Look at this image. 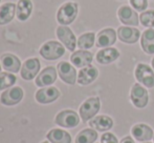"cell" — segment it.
<instances>
[{
	"mask_svg": "<svg viewBox=\"0 0 154 143\" xmlns=\"http://www.w3.org/2000/svg\"><path fill=\"white\" fill-rule=\"evenodd\" d=\"M40 68L41 63L38 58H29L23 63L22 68H21V77H22V79L29 81L36 77L37 74L40 71Z\"/></svg>",
	"mask_w": 154,
	"mask_h": 143,
	"instance_id": "cell-12",
	"label": "cell"
},
{
	"mask_svg": "<svg viewBox=\"0 0 154 143\" xmlns=\"http://www.w3.org/2000/svg\"><path fill=\"white\" fill-rule=\"evenodd\" d=\"M57 71L59 74V77L61 78L63 82L69 84V85H73L77 82V71L70 63L66 61L59 62L57 66Z\"/></svg>",
	"mask_w": 154,
	"mask_h": 143,
	"instance_id": "cell-9",
	"label": "cell"
},
{
	"mask_svg": "<svg viewBox=\"0 0 154 143\" xmlns=\"http://www.w3.org/2000/svg\"><path fill=\"white\" fill-rule=\"evenodd\" d=\"M0 1H1V0H0Z\"/></svg>",
	"mask_w": 154,
	"mask_h": 143,
	"instance_id": "cell-38",
	"label": "cell"
},
{
	"mask_svg": "<svg viewBox=\"0 0 154 143\" xmlns=\"http://www.w3.org/2000/svg\"><path fill=\"white\" fill-rule=\"evenodd\" d=\"M42 143H49L48 141H44V142H42Z\"/></svg>",
	"mask_w": 154,
	"mask_h": 143,
	"instance_id": "cell-34",
	"label": "cell"
},
{
	"mask_svg": "<svg viewBox=\"0 0 154 143\" xmlns=\"http://www.w3.org/2000/svg\"><path fill=\"white\" fill-rule=\"evenodd\" d=\"M116 36L118 34L113 29L102 30L95 37V45L101 49L112 46L116 41Z\"/></svg>",
	"mask_w": 154,
	"mask_h": 143,
	"instance_id": "cell-11",
	"label": "cell"
},
{
	"mask_svg": "<svg viewBox=\"0 0 154 143\" xmlns=\"http://www.w3.org/2000/svg\"><path fill=\"white\" fill-rule=\"evenodd\" d=\"M118 37L122 42L127 43V44H133L136 43L137 40L140 39V32L136 27H120L118 29Z\"/></svg>",
	"mask_w": 154,
	"mask_h": 143,
	"instance_id": "cell-14",
	"label": "cell"
},
{
	"mask_svg": "<svg viewBox=\"0 0 154 143\" xmlns=\"http://www.w3.org/2000/svg\"><path fill=\"white\" fill-rule=\"evenodd\" d=\"M1 64L6 72L11 73H18L21 68V62L17 56L13 54H3L0 58Z\"/></svg>",
	"mask_w": 154,
	"mask_h": 143,
	"instance_id": "cell-21",
	"label": "cell"
},
{
	"mask_svg": "<svg viewBox=\"0 0 154 143\" xmlns=\"http://www.w3.org/2000/svg\"><path fill=\"white\" fill-rule=\"evenodd\" d=\"M101 107V101L99 97H91L84 101L83 104L80 106V117L83 122L91 120L93 117L99 113Z\"/></svg>",
	"mask_w": 154,
	"mask_h": 143,
	"instance_id": "cell-2",
	"label": "cell"
},
{
	"mask_svg": "<svg viewBox=\"0 0 154 143\" xmlns=\"http://www.w3.org/2000/svg\"><path fill=\"white\" fill-rule=\"evenodd\" d=\"M32 12V3L31 0H19L16 6V16L18 20L25 21L29 18Z\"/></svg>",
	"mask_w": 154,
	"mask_h": 143,
	"instance_id": "cell-23",
	"label": "cell"
},
{
	"mask_svg": "<svg viewBox=\"0 0 154 143\" xmlns=\"http://www.w3.org/2000/svg\"><path fill=\"white\" fill-rule=\"evenodd\" d=\"M17 81V78L13 74L8 73H0V91L6 90V88L13 86Z\"/></svg>",
	"mask_w": 154,
	"mask_h": 143,
	"instance_id": "cell-28",
	"label": "cell"
},
{
	"mask_svg": "<svg viewBox=\"0 0 154 143\" xmlns=\"http://www.w3.org/2000/svg\"><path fill=\"white\" fill-rule=\"evenodd\" d=\"M120 143H135V142H134V140L132 139V138L130 137V136H127V137L123 138V139L121 140Z\"/></svg>",
	"mask_w": 154,
	"mask_h": 143,
	"instance_id": "cell-32",
	"label": "cell"
},
{
	"mask_svg": "<svg viewBox=\"0 0 154 143\" xmlns=\"http://www.w3.org/2000/svg\"><path fill=\"white\" fill-rule=\"evenodd\" d=\"M131 6L136 12H145L148 8V0H130Z\"/></svg>",
	"mask_w": 154,
	"mask_h": 143,
	"instance_id": "cell-30",
	"label": "cell"
},
{
	"mask_svg": "<svg viewBox=\"0 0 154 143\" xmlns=\"http://www.w3.org/2000/svg\"><path fill=\"white\" fill-rule=\"evenodd\" d=\"M118 17L120 21L125 25L137 27L140 23V16L136 11L129 5H122L118 10Z\"/></svg>",
	"mask_w": 154,
	"mask_h": 143,
	"instance_id": "cell-7",
	"label": "cell"
},
{
	"mask_svg": "<svg viewBox=\"0 0 154 143\" xmlns=\"http://www.w3.org/2000/svg\"><path fill=\"white\" fill-rule=\"evenodd\" d=\"M130 99L132 104L137 108H144L147 106L149 102V94L148 91L140 83L133 84L130 92Z\"/></svg>",
	"mask_w": 154,
	"mask_h": 143,
	"instance_id": "cell-5",
	"label": "cell"
},
{
	"mask_svg": "<svg viewBox=\"0 0 154 143\" xmlns=\"http://www.w3.org/2000/svg\"><path fill=\"white\" fill-rule=\"evenodd\" d=\"M101 143H119V140L113 134L105 133L101 137Z\"/></svg>",
	"mask_w": 154,
	"mask_h": 143,
	"instance_id": "cell-31",
	"label": "cell"
},
{
	"mask_svg": "<svg viewBox=\"0 0 154 143\" xmlns=\"http://www.w3.org/2000/svg\"><path fill=\"white\" fill-rule=\"evenodd\" d=\"M57 80V70L54 66H47L36 78V85L39 87L48 86L55 83Z\"/></svg>",
	"mask_w": 154,
	"mask_h": 143,
	"instance_id": "cell-15",
	"label": "cell"
},
{
	"mask_svg": "<svg viewBox=\"0 0 154 143\" xmlns=\"http://www.w3.org/2000/svg\"><path fill=\"white\" fill-rule=\"evenodd\" d=\"M142 143H151V142H142Z\"/></svg>",
	"mask_w": 154,
	"mask_h": 143,
	"instance_id": "cell-35",
	"label": "cell"
},
{
	"mask_svg": "<svg viewBox=\"0 0 154 143\" xmlns=\"http://www.w3.org/2000/svg\"><path fill=\"white\" fill-rule=\"evenodd\" d=\"M94 41L95 34L92 33V32H88V33H85L79 37V39L77 41V45L81 49H88L93 46Z\"/></svg>",
	"mask_w": 154,
	"mask_h": 143,
	"instance_id": "cell-27",
	"label": "cell"
},
{
	"mask_svg": "<svg viewBox=\"0 0 154 143\" xmlns=\"http://www.w3.org/2000/svg\"><path fill=\"white\" fill-rule=\"evenodd\" d=\"M0 72H1V65H0Z\"/></svg>",
	"mask_w": 154,
	"mask_h": 143,
	"instance_id": "cell-36",
	"label": "cell"
},
{
	"mask_svg": "<svg viewBox=\"0 0 154 143\" xmlns=\"http://www.w3.org/2000/svg\"><path fill=\"white\" fill-rule=\"evenodd\" d=\"M120 52L116 49V47H105V49H102L101 51L97 52V56H95V59L99 62L100 64H110L112 62H114L119 57H120Z\"/></svg>",
	"mask_w": 154,
	"mask_h": 143,
	"instance_id": "cell-17",
	"label": "cell"
},
{
	"mask_svg": "<svg viewBox=\"0 0 154 143\" xmlns=\"http://www.w3.org/2000/svg\"><path fill=\"white\" fill-rule=\"evenodd\" d=\"M16 6L12 2H8L0 6V25L8 24L13 20L16 13Z\"/></svg>",
	"mask_w": 154,
	"mask_h": 143,
	"instance_id": "cell-24",
	"label": "cell"
},
{
	"mask_svg": "<svg viewBox=\"0 0 154 143\" xmlns=\"http://www.w3.org/2000/svg\"><path fill=\"white\" fill-rule=\"evenodd\" d=\"M120 1H122V0H120Z\"/></svg>",
	"mask_w": 154,
	"mask_h": 143,
	"instance_id": "cell-37",
	"label": "cell"
},
{
	"mask_svg": "<svg viewBox=\"0 0 154 143\" xmlns=\"http://www.w3.org/2000/svg\"><path fill=\"white\" fill-rule=\"evenodd\" d=\"M57 37L68 51L73 52L77 46V39L73 32L66 25H61L57 29Z\"/></svg>",
	"mask_w": 154,
	"mask_h": 143,
	"instance_id": "cell-10",
	"label": "cell"
},
{
	"mask_svg": "<svg viewBox=\"0 0 154 143\" xmlns=\"http://www.w3.org/2000/svg\"><path fill=\"white\" fill-rule=\"evenodd\" d=\"M79 12V5L75 2H65L57 13V20L61 25H68L75 20Z\"/></svg>",
	"mask_w": 154,
	"mask_h": 143,
	"instance_id": "cell-1",
	"label": "cell"
},
{
	"mask_svg": "<svg viewBox=\"0 0 154 143\" xmlns=\"http://www.w3.org/2000/svg\"><path fill=\"white\" fill-rule=\"evenodd\" d=\"M90 127L97 132H107L112 129L113 126V120L109 116L102 115V116H97L89 121Z\"/></svg>",
	"mask_w": 154,
	"mask_h": 143,
	"instance_id": "cell-20",
	"label": "cell"
},
{
	"mask_svg": "<svg viewBox=\"0 0 154 143\" xmlns=\"http://www.w3.org/2000/svg\"><path fill=\"white\" fill-rule=\"evenodd\" d=\"M99 76V71L95 66L88 65L81 68V71L78 74V83L80 85H88L92 83Z\"/></svg>",
	"mask_w": 154,
	"mask_h": 143,
	"instance_id": "cell-18",
	"label": "cell"
},
{
	"mask_svg": "<svg viewBox=\"0 0 154 143\" xmlns=\"http://www.w3.org/2000/svg\"><path fill=\"white\" fill-rule=\"evenodd\" d=\"M23 96H24V93L22 88L19 86H14L2 93L0 96V102L6 106H12V105L18 104L22 100Z\"/></svg>",
	"mask_w": 154,
	"mask_h": 143,
	"instance_id": "cell-8",
	"label": "cell"
},
{
	"mask_svg": "<svg viewBox=\"0 0 154 143\" xmlns=\"http://www.w3.org/2000/svg\"><path fill=\"white\" fill-rule=\"evenodd\" d=\"M46 138L51 143H71V136L66 131L53 129L48 132Z\"/></svg>",
	"mask_w": 154,
	"mask_h": 143,
	"instance_id": "cell-25",
	"label": "cell"
},
{
	"mask_svg": "<svg viewBox=\"0 0 154 143\" xmlns=\"http://www.w3.org/2000/svg\"><path fill=\"white\" fill-rule=\"evenodd\" d=\"M134 75L138 83L144 85L145 87H154V71L152 68L145 63H138L136 65Z\"/></svg>",
	"mask_w": 154,
	"mask_h": 143,
	"instance_id": "cell-4",
	"label": "cell"
},
{
	"mask_svg": "<svg viewBox=\"0 0 154 143\" xmlns=\"http://www.w3.org/2000/svg\"><path fill=\"white\" fill-rule=\"evenodd\" d=\"M151 64H152V68H153V71H154V57H153L152 61H151Z\"/></svg>",
	"mask_w": 154,
	"mask_h": 143,
	"instance_id": "cell-33",
	"label": "cell"
},
{
	"mask_svg": "<svg viewBox=\"0 0 154 143\" xmlns=\"http://www.w3.org/2000/svg\"><path fill=\"white\" fill-rule=\"evenodd\" d=\"M132 136L134 139H136L137 141L144 142V141H150L153 138V131L150 126H148L147 124H135L131 129Z\"/></svg>",
	"mask_w": 154,
	"mask_h": 143,
	"instance_id": "cell-19",
	"label": "cell"
},
{
	"mask_svg": "<svg viewBox=\"0 0 154 143\" xmlns=\"http://www.w3.org/2000/svg\"><path fill=\"white\" fill-rule=\"evenodd\" d=\"M56 124L60 125L65 129H73L78 126L80 123V116L71 110H65L60 112L56 116L55 119Z\"/></svg>",
	"mask_w": 154,
	"mask_h": 143,
	"instance_id": "cell-6",
	"label": "cell"
},
{
	"mask_svg": "<svg viewBox=\"0 0 154 143\" xmlns=\"http://www.w3.org/2000/svg\"><path fill=\"white\" fill-rule=\"evenodd\" d=\"M140 45L143 51L148 55L154 54V29H147L140 36Z\"/></svg>",
	"mask_w": 154,
	"mask_h": 143,
	"instance_id": "cell-22",
	"label": "cell"
},
{
	"mask_svg": "<svg viewBox=\"0 0 154 143\" xmlns=\"http://www.w3.org/2000/svg\"><path fill=\"white\" fill-rule=\"evenodd\" d=\"M140 21L144 27L154 29V10H148L140 15Z\"/></svg>",
	"mask_w": 154,
	"mask_h": 143,
	"instance_id": "cell-29",
	"label": "cell"
},
{
	"mask_svg": "<svg viewBox=\"0 0 154 143\" xmlns=\"http://www.w3.org/2000/svg\"><path fill=\"white\" fill-rule=\"evenodd\" d=\"M36 100L41 104H48L56 101L60 97V91L55 86L40 88L36 93Z\"/></svg>",
	"mask_w": 154,
	"mask_h": 143,
	"instance_id": "cell-13",
	"label": "cell"
},
{
	"mask_svg": "<svg viewBox=\"0 0 154 143\" xmlns=\"http://www.w3.org/2000/svg\"><path fill=\"white\" fill-rule=\"evenodd\" d=\"M93 60V56L90 52L86 49H80V51L73 52L72 55L70 56V61L77 68H85L91 64Z\"/></svg>",
	"mask_w": 154,
	"mask_h": 143,
	"instance_id": "cell-16",
	"label": "cell"
},
{
	"mask_svg": "<svg viewBox=\"0 0 154 143\" xmlns=\"http://www.w3.org/2000/svg\"><path fill=\"white\" fill-rule=\"evenodd\" d=\"M64 54V46L58 41H47L40 49V55L46 60H57Z\"/></svg>",
	"mask_w": 154,
	"mask_h": 143,
	"instance_id": "cell-3",
	"label": "cell"
},
{
	"mask_svg": "<svg viewBox=\"0 0 154 143\" xmlns=\"http://www.w3.org/2000/svg\"><path fill=\"white\" fill-rule=\"evenodd\" d=\"M97 139V133L95 129H85L81 131L75 137V143H95Z\"/></svg>",
	"mask_w": 154,
	"mask_h": 143,
	"instance_id": "cell-26",
	"label": "cell"
}]
</instances>
